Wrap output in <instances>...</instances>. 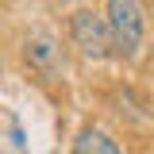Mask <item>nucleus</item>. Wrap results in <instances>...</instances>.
<instances>
[{
	"mask_svg": "<svg viewBox=\"0 0 154 154\" xmlns=\"http://www.w3.org/2000/svg\"><path fill=\"white\" fill-rule=\"evenodd\" d=\"M104 23H108V35H112V50L123 62H135L143 50V38H146V16H143V4L139 0H104Z\"/></svg>",
	"mask_w": 154,
	"mask_h": 154,
	"instance_id": "f257e3e1",
	"label": "nucleus"
},
{
	"mask_svg": "<svg viewBox=\"0 0 154 154\" xmlns=\"http://www.w3.org/2000/svg\"><path fill=\"white\" fill-rule=\"evenodd\" d=\"M69 38H73L77 54H85L89 62H104L108 54H116L104 16H96V12H89V8H81V12L69 16Z\"/></svg>",
	"mask_w": 154,
	"mask_h": 154,
	"instance_id": "f03ea898",
	"label": "nucleus"
},
{
	"mask_svg": "<svg viewBox=\"0 0 154 154\" xmlns=\"http://www.w3.org/2000/svg\"><path fill=\"white\" fill-rule=\"evenodd\" d=\"M73 154H123V150H119V143L112 139V131H108V127L89 123V127H81V131H77Z\"/></svg>",
	"mask_w": 154,
	"mask_h": 154,
	"instance_id": "7ed1b4c3",
	"label": "nucleus"
},
{
	"mask_svg": "<svg viewBox=\"0 0 154 154\" xmlns=\"http://www.w3.org/2000/svg\"><path fill=\"white\" fill-rule=\"evenodd\" d=\"M27 62L35 66L38 73H46V69H58V46H54V38H42V35H31L27 38Z\"/></svg>",
	"mask_w": 154,
	"mask_h": 154,
	"instance_id": "20e7f679",
	"label": "nucleus"
}]
</instances>
